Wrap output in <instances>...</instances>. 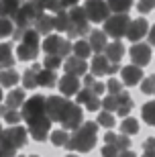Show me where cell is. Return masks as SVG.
I'll use <instances>...</instances> for the list:
<instances>
[{
  "label": "cell",
  "instance_id": "obj_26",
  "mask_svg": "<svg viewBox=\"0 0 155 157\" xmlns=\"http://www.w3.org/2000/svg\"><path fill=\"white\" fill-rule=\"evenodd\" d=\"M104 141L106 143H110V145H114L116 149H129L131 147V141H129V137L126 135H114L112 131H108V133L104 135Z\"/></svg>",
  "mask_w": 155,
  "mask_h": 157
},
{
  "label": "cell",
  "instance_id": "obj_59",
  "mask_svg": "<svg viewBox=\"0 0 155 157\" xmlns=\"http://www.w3.org/2000/svg\"><path fill=\"white\" fill-rule=\"evenodd\" d=\"M153 94H155V88H153Z\"/></svg>",
  "mask_w": 155,
  "mask_h": 157
},
{
  "label": "cell",
  "instance_id": "obj_28",
  "mask_svg": "<svg viewBox=\"0 0 155 157\" xmlns=\"http://www.w3.org/2000/svg\"><path fill=\"white\" fill-rule=\"evenodd\" d=\"M72 51H74V55H76V57L86 59V57H90L92 49H90V43H88V41L78 39V43H74V45H72Z\"/></svg>",
  "mask_w": 155,
  "mask_h": 157
},
{
  "label": "cell",
  "instance_id": "obj_2",
  "mask_svg": "<svg viewBox=\"0 0 155 157\" xmlns=\"http://www.w3.org/2000/svg\"><path fill=\"white\" fill-rule=\"evenodd\" d=\"M41 12H43V6L37 4L35 0L23 2V4L18 6V10L14 12V17H12V23H14V33H12V37H14L17 41H21L23 31L29 29V27H33L35 18L39 17Z\"/></svg>",
  "mask_w": 155,
  "mask_h": 157
},
{
  "label": "cell",
  "instance_id": "obj_41",
  "mask_svg": "<svg viewBox=\"0 0 155 157\" xmlns=\"http://www.w3.org/2000/svg\"><path fill=\"white\" fill-rule=\"evenodd\" d=\"M2 118H4L8 124H18L23 117H21V112H17V108H6L4 114H2Z\"/></svg>",
  "mask_w": 155,
  "mask_h": 157
},
{
  "label": "cell",
  "instance_id": "obj_53",
  "mask_svg": "<svg viewBox=\"0 0 155 157\" xmlns=\"http://www.w3.org/2000/svg\"><path fill=\"white\" fill-rule=\"evenodd\" d=\"M63 2V6L68 8V6H74V4H78V0H61Z\"/></svg>",
  "mask_w": 155,
  "mask_h": 157
},
{
  "label": "cell",
  "instance_id": "obj_11",
  "mask_svg": "<svg viewBox=\"0 0 155 157\" xmlns=\"http://www.w3.org/2000/svg\"><path fill=\"white\" fill-rule=\"evenodd\" d=\"M68 104L69 100L65 96H49V98H45V114L51 118V122H59Z\"/></svg>",
  "mask_w": 155,
  "mask_h": 157
},
{
  "label": "cell",
  "instance_id": "obj_37",
  "mask_svg": "<svg viewBox=\"0 0 155 157\" xmlns=\"http://www.w3.org/2000/svg\"><path fill=\"white\" fill-rule=\"evenodd\" d=\"M14 33V23H12V18L8 17H0V39H4V37H10Z\"/></svg>",
  "mask_w": 155,
  "mask_h": 157
},
{
  "label": "cell",
  "instance_id": "obj_58",
  "mask_svg": "<svg viewBox=\"0 0 155 157\" xmlns=\"http://www.w3.org/2000/svg\"><path fill=\"white\" fill-rule=\"evenodd\" d=\"M31 157H39V155H31Z\"/></svg>",
  "mask_w": 155,
  "mask_h": 157
},
{
  "label": "cell",
  "instance_id": "obj_44",
  "mask_svg": "<svg viewBox=\"0 0 155 157\" xmlns=\"http://www.w3.org/2000/svg\"><path fill=\"white\" fill-rule=\"evenodd\" d=\"M45 67L55 71L57 67H61V57H57V55H45Z\"/></svg>",
  "mask_w": 155,
  "mask_h": 157
},
{
  "label": "cell",
  "instance_id": "obj_16",
  "mask_svg": "<svg viewBox=\"0 0 155 157\" xmlns=\"http://www.w3.org/2000/svg\"><path fill=\"white\" fill-rule=\"evenodd\" d=\"M78 98H76V102L78 104H86V108L88 110H100V102L102 100L98 98V94H94V92H90L88 88H84V90H78Z\"/></svg>",
  "mask_w": 155,
  "mask_h": 157
},
{
  "label": "cell",
  "instance_id": "obj_18",
  "mask_svg": "<svg viewBox=\"0 0 155 157\" xmlns=\"http://www.w3.org/2000/svg\"><path fill=\"white\" fill-rule=\"evenodd\" d=\"M78 90H80L78 76H74V74H65V76H61V80H59V92H61V96L69 98V96H74Z\"/></svg>",
  "mask_w": 155,
  "mask_h": 157
},
{
  "label": "cell",
  "instance_id": "obj_52",
  "mask_svg": "<svg viewBox=\"0 0 155 157\" xmlns=\"http://www.w3.org/2000/svg\"><path fill=\"white\" fill-rule=\"evenodd\" d=\"M143 157H155V149H145Z\"/></svg>",
  "mask_w": 155,
  "mask_h": 157
},
{
  "label": "cell",
  "instance_id": "obj_49",
  "mask_svg": "<svg viewBox=\"0 0 155 157\" xmlns=\"http://www.w3.org/2000/svg\"><path fill=\"white\" fill-rule=\"evenodd\" d=\"M143 149H155V137H149L147 141H143Z\"/></svg>",
  "mask_w": 155,
  "mask_h": 157
},
{
  "label": "cell",
  "instance_id": "obj_45",
  "mask_svg": "<svg viewBox=\"0 0 155 157\" xmlns=\"http://www.w3.org/2000/svg\"><path fill=\"white\" fill-rule=\"evenodd\" d=\"M153 8H155V0H139V4H137V10L141 12V14L151 12Z\"/></svg>",
  "mask_w": 155,
  "mask_h": 157
},
{
  "label": "cell",
  "instance_id": "obj_13",
  "mask_svg": "<svg viewBox=\"0 0 155 157\" xmlns=\"http://www.w3.org/2000/svg\"><path fill=\"white\" fill-rule=\"evenodd\" d=\"M43 112H45V98L37 94V96H31L29 100H25V102H23L21 117H23L25 121H29V118H33V117L43 114Z\"/></svg>",
  "mask_w": 155,
  "mask_h": 157
},
{
  "label": "cell",
  "instance_id": "obj_1",
  "mask_svg": "<svg viewBox=\"0 0 155 157\" xmlns=\"http://www.w3.org/2000/svg\"><path fill=\"white\" fill-rule=\"evenodd\" d=\"M96 131H98V122H82L78 128H74V135L68 139L65 149L78 153L92 151L94 145H96Z\"/></svg>",
  "mask_w": 155,
  "mask_h": 157
},
{
  "label": "cell",
  "instance_id": "obj_33",
  "mask_svg": "<svg viewBox=\"0 0 155 157\" xmlns=\"http://www.w3.org/2000/svg\"><path fill=\"white\" fill-rule=\"evenodd\" d=\"M135 0H106V4L112 12H129Z\"/></svg>",
  "mask_w": 155,
  "mask_h": 157
},
{
  "label": "cell",
  "instance_id": "obj_20",
  "mask_svg": "<svg viewBox=\"0 0 155 157\" xmlns=\"http://www.w3.org/2000/svg\"><path fill=\"white\" fill-rule=\"evenodd\" d=\"M104 55H106V59L108 61H114V63H118L122 59V55H125V45H122L118 39H114L112 43H106V47H104Z\"/></svg>",
  "mask_w": 155,
  "mask_h": 157
},
{
  "label": "cell",
  "instance_id": "obj_6",
  "mask_svg": "<svg viewBox=\"0 0 155 157\" xmlns=\"http://www.w3.org/2000/svg\"><path fill=\"white\" fill-rule=\"evenodd\" d=\"M27 137H29L27 131L23 127H18V124H14L10 128H2V133H0V145L6 147V149L17 151V149L27 145Z\"/></svg>",
  "mask_w": 155,
  "mask_h": 157
},
{
  "label": "cell",
  "instance_id": "obj_38",
  "mask_svg": "<svg viewBox=\"0 0 155 157\" xmlns=\"http://www.w3.org/2000/svg\"><path fill=\"white\" fill-rule=\"evenodd\" d=\"M68 139H69V135L65 133V128H59V131H53L51 133V143L55 147H65Z\"/></svg>",
  "mask_w": 155,
  "mask_h": 157
},
{
  "label": "cell",
  "instance_id": "obj_35",
  "mask_svg": "<svg viewBox=\"0 0 155 157\" xmlns=\"http://www.w3.org/2000/svg\"><path fill=\"white\" fill-rule=\"evenodd\" d=\"M84 86L90 90V92H94V94H100L106 90V86H104L102 82H98V80H94V76H84Z\"/></svg>",
  "mask_w": 155,
  "mask_h": 157
},
{
  "label": "cell",
  "instance_id": "obj_27",
  "mask_svg": "<svg viewBox=\"0 0 155 157\" xmlns=\"http://www.w3.org/2000/svg\"><path fill=\"white\" fill-rule=\"evenodd\" d=\"M23 102H25V90H21V88L8 92V96H6V106L8 108H18V106H23Z\"/></svg>",
  "mask_w": 155,
  "mask_h": 157
},
{
  "label": "cell",
  "instance_id": "obj_15",
  "mask_svg": "<svg viewBox=\"0 0 155 157\" xmlns=\"http://www.w3.org/2000/svg\"><path fill=\"white\" fill-rule=\"evenodd\" d=\"M147 31H149V23L141 17V18H135V21H131V23H129L126 37H129L131 41H141L145 35H147Z\"/></svg>",
  "mask_w": 155,
  "mask_h": 157
},
{
  "label": "cell",
  "instance_id": "obj_3",
  "mask_svg": "<svg viewBox=\"0 0 155 157\" xmlns=\"http://www.w3.org/2000/svg\"><path fill=\"white\" fill-rule=\"evenodd\" d=\"M65 33H68V37H84L90 33V21H88L86 12H84V8L82 6H72L68 10V29H65Z\"/></svg>",
  "mask_w": 155,
  "mask_h": 157
},
{
  "label": "cell",
  "instance_id": "obj_36",
  "mask_svg": "<svg viewBox=\"0 0 155 157\" xmlns=\"http://www.w3.org/2000/svg\"><path fill=\"white\" fill-rule=\"evenodd\" d=\"M121 131L122 135H126V137H131V135H137L139 133V122L135 121V118H126L121 122Z\"/></svg>",
  "mask_w": 155,
  "mask_h": 157
},
{
  "label": "cell",
  "instance_id": "obj_19",
  "mask_svg": "<svg viewBox=\"0 0 155 157\" xmlns=\"http://www.w3.org/2000/svg\"><path fill=\"white\" fill-rule=\"evenodd\" d=\"M63 70H65V74H74V76H84L88 70V63L86 59H80V57H65V61H63Z\"/></svg>",
  "mask_w": 155,
  "mask_h": 157
},
{
  "label": "cell",
  "instance_id": "obj_48",
  "mask_svg": "<svg viewBox=\"0 0 155 157\" xmlns=\"http://www.w3.org/2000/svg\"><path fill=\"white\" fill-rule=\"evenodd\" d=\"M14 153H17V151H12V149H6V147L0 145V157H14Z\"/></svg>",
  "mask_w": 155,
  "mask_h": 157
},
{
  "label": "cell",
  "instance_id": "obj_60",
  "mask_svg": "<svg viewBox=\"0 0 155 157\" xmlns=\"http://www.w3.org/2000/svg\"><path fill=\"white\" fill-rule=\"evenodd\" d=\"M0 70H2V67H0Z\"/></svg>",
  "mask_w": 155,
  "mask_h": 157
},
{
  "label": "cell",
  "instance_id": "obj_56",
  "mask_svg": "<svg viewBox=\"0 0 155 157\" xmlns=\"http://www.w3.org/2000/svg\"><path fill=\"white\" fill-rule=\"evenodd\" d=\"M14 157H25V155H14Z\"/></svg>",
  "mask_w": 155,
  "mask_h": 157
},
{
  "label": "cell",
  "instance_id": "obj_32",
  "mask_svg": "<svg viewBox=\"0 0 155 157\" xmlns=\"http://www.w3.org/2000/svg\"><path fill=\"white\" fill-rule=\"evenodd\" d=\"M53 29L65 33V29H68V8H61V10L55 12V17H53Z\"/></svg>",
  "mask_w": 155,
  "mask_h": 157
},
{
  "label": "cell",
  "instance_id": "obj_23",
  "mask_svg": "<svg viewBox=\"0 0 155 157\" xmlns=\"http://www.w3.org/2000/svg\"><path fill=\"white\" fill-rule=\"evenodd\" d=\"M18 80H21V76L17 74L14 67H2V70H0V86L12 88V86L18 84Z\"/></svg>",
  "mask_w": 155,
  "mask_h": 157
},
{
  "label": "cell",
  "instance_id": "obj_29",
  "mask_svg": "<svg viewBox=\"0 0 155 157\" xmlns=\"http://www.w3.org/2000/svg\"><path fill=\"white\" fill-rule=\"evenodd\" d=\"M12 47L8 43H0V67H12Z\"/></svg>",
  "mask_w": 155,
  "mask_h": 157
},
{
  "label": "cell",
  "instance_id": "obj_42",
  "mask_svg": "<svg viewBox=\"0 0 155 157\" xmlns=\"http://www.w3.org/2000/svg\"><path fill=\"white\" fill-rule=\"evenodd\" d=\"M100 108H104V110H116V94H108L106 98H102V102H100Z\"/></svg>",
  "mask_w": 155,
  "mask_h": 157
},
{
  "label": "cell",
  "instance_id": "obj_55",
  "mask_svg": "<svg viewBox=\"0 0 155 157\" xmlns=\"http://www.w3.org/2000/svg\"><path fill=\"white\" fill-rule=\"evenodd\" d=\"M65 157H78V155H65Z\"/></svg>",
  "mask_w": 155,
  "mask_h": 157
},
{
  "label": "cell",
  "instance_id": "obj_31",
  "mask_svg": "<svg viewBox=\"0 0 155 157\" xmlns=\"http://www.w3.org/2000/svg\"><path fill=\"white\" fill-rule=\"evenodd\" d=\"M141 117H143V121L147 122V124L155 127V100L143 104V108H141Z\"/></svg>",
  "mask_w": 155,
  "mask_h": 157
},
{
  "label": "cell",
  "instance_id": "obj_17",
  "mask_svg": "<svg viewBox=\"0 0 155 157\" xmlns=\"http://www.w3.org/2000/svg\"><path fill=\"white\" fill-rule=\"evenodd\" d=\"M121 76H122V84L125 86H137L139 82L143 80V67L139 65H126L121 70Z\"/></svg>",
  "mask_w": 155,
  "mask_h": 157
},
{
  "label": "cell",
  "instance_id": "obj_7",
  "mask_svg": "<svg viewBox=\"0 0 155 157\" xmlns=\"http://www.w3.org/2000/svg\"><path fill=\"white\" fill-rule=\"evenodd\" d=\"M43 51H45V55H57V57L65 59L72 53V43L63 39L61 35H45Z\"/></svg>",
  "mask_w": 155,
  "mask_h": 157
},
{
  "label": "cell",
  "instance_id": "obj_12",
  "mask_svg": "<svg viewBox=\"0 0 155 157\" xmlns=\"http://www.w3.org/2000/svg\"><path fill=\"white\" fill-rule=\"evenodd\" d=\"M116 71H121V65L114 63V61H108L106 55L102 53H96L92 61V76H112Z\"/></svg>",
  "mask_w": 155,
  "mask_h": 157
},
{
  "label": "cell",
  "instance_id": "obj_57",
  "mask_svg": "<svg viewBox=\"0 0 155 157\" xmlns=\"http://www.w3.org/2000/svg\"><path fill=\"white\" fill-rule=\"evenodd\" d=\"M0 133H2V124H0Z\"/></svg>",
  "mask_w": 155,
  "mask_h": 157
},
{
  "label": "cell",
  "instance_id": "obj_50",
  "mask_svg": "<svg viewBox=\"0 0 155 157\" xmlns=\"http://www.w3.org/2000/svg\"><path fill=\"white\" fill-rule=\"evenodd\" d=\"M147 33H149V43H153V47H155V25L147 31Z\"/></svg>",
  "mask_w": 155,
  "mask_h": 157
},
{
  "label": "cell",
  "instance_id": "obj_43",
  "mask_svg": "<svg viewBox=\"0 0 155 157\" xmlns=\"http://www.w3.org/2000/svg\"><path fill=\"white\" fill-rule=\"evenodd\" d=\"M153 88H155V74H151V76H147L143 80V84H141V92L143 94H153Z\"/></svg>",
  "mask_w": 155,
  "mask_h": 157
},
{
  "label": "cell",
  "instance_id": "obj_21",
  "mask_svg": "<svg viewBox=\"0 0 155 157\" xmlns=\"http://www.w3.org/2000/svg\"><path fill=\"white\" fill-rule=\"evenodd\" d=\"M33 29L37 31L39 35H49V33L53 31V17H51V14H45V12H41L39 17L35 18Z\"/></svg>",
  "mask_w": 155,
  "mask_h": 157
},
{
  "label": "cell",
  "instance_id": "obj_54",
  "mask_svg": "<svg viewBox=\"0 0 155 157\" xmlns=\"http://www.w3.org/2000/svg\"><path fill=\"white\" fill-rule=\"evenodd\" d=\"M0 102H2V90H0Z\"/></svg>",
  "mask_w": 155,
  "mask_h": 157
},
{
  "label": "cell",
  "instance_id": "obj_39",
  "mask_svg": "<svg viewBox=\"0 0 155 157\" xmlns=\"http://www.w3.org/2000/svg\"><path fill=\"white\" fill-rule=\"evenodd\" d=\"M96 122H98V127L112 128V127H114V117H112V112H108V110H102L100 114H98Z\"/></svg>",
  "mask_w": 155,
  "mask_h": 157
},
{
  "label": "cell",
  "instance_id": "obj_22",
  "mask_svg": "<svg viewBox=\"0 0 155 157\" xmlns=\"http://www.w3.org/2000/svg\"><path fill=\"white\" fill-rule=\"evenodd\" d=\"M88 35H90V39H88L90 49H92L94 53H102L104 47H106V43H108V41H106V33H104V31H96V29H94V31H90Z\"/></svg>",
  "mask_w": 155,
  "mask_h": 157
},
{
  "label": "cell",
  "instance_id": "obj_40",
  "mask_svg": "<svg viewBox=\"0 0 155 157\" xmlns=\"http://www.w3.org/2000/svg\"><path fill=\"white\" fill-rule=\"evenodd\" d=\"M35 2L43 6V10H53V12H57V10H61V8H65L61 0H35Z\"/></svg>",
  "mask_w": 155,
  "mask_h": 157
},
{
  "label": "cell",
  "instance_id": "obj_34",
  "mask_svg": "<svg viewBox=\"0 0 155 157\" xmlns=\"http://www.w3.org/2000/svg\"><path fill=\"white\" fill-rule=\"evenodd\" d=\"M25 0H0V6H2V10H4V14L8 18L14 17V12L18 10V6L23 4Z\"/></svg>",
  "mask_w": 155,
  "mask_h": 157
},
{
  "label": "cell",
  "instance_id": "obj_10",
  "mask_svg": "<svg viewBox=\"0 0 155 157\" xmlns=\"http://www.w3.org/2000/svg\"><path fill=\"white\" fill-rule=\"evenodd\" d=\"M59 122H61V127L65 131H74V128L80 127L82 122H84V112H82L80 104L78 102H69L65 112H63V117L59 118Z\"/></svg>",
  "mask_w": 155,
  "mask_h": 157
},
{
  "label": "cell",
  "instance_id": "obj_14",
  "mask_svg": "<svg viewBox=\"0 0 155 157\" xmlns=\"http://www.w3.org/2000/svg\"><path fill=\"white\" fill-rule=\"evenodd\" d=\"M129 57L135 65L139 67H145V65L151 61V47L147 43H135V45L129 49Z\"/></svg>",
  "mask_w": 155,
  "mask_h": 157
},
{
  "label": "cell",
  "instance_id": "obj_47",
  "mask_svg": "<svg viewBox=\"0 0 155 157\" xmlns=\"http://www.w3.org/2000/svg\"><path fill=\"white\" fill-rule=\"evenodd\" d=\"M118 153H121V149H116V147L110 145V143H106V145L102 147V157H118Z\"/></svg>",
  "mask_w": 155,
  "mask_h": 157
},
{
  "label": "cell",
  "instance_id": "obj_4",
  "mask_svg": "<svg viewBox=\"0 0 155 157\" xmlns=\"http://www.w3.org/2000/svg\"><path fill=\"white\" fill-rule=\"evenodd\" d=\"M39 55V33L35 29H25L21 35V43L17 47V57L21 61H31Z\"/></svg>",
  "mask_w": 155,
  "mask_h": 157
},
{
  "label": "cell",
  "instance_id": "obj_9",
  "mask_svg": "<svg viewBox=\"0 0 155 157\" xmlns=\"http://www.w3.org/2000/svg\"><path fill=\"white\" fill-rule=\"evenodd\" d=\"M29 135L33 137L35 141H45L49 131H51V118L47 117L45 112L39 114V117H33L29 118Z\"/></svg>",
  "mask_w": 155,
  "mask_h": 157
},
{
  "label": "cell",
  "instance_id": "obj_8",
  "mask_svg": "<svg viewBox=\"0 0 155 157\" xmlns=\"http://www.w3.org/2000/svg\"><path fill=\"white\" fill-rule=\"evenodd\" d=\"M90 23H104L110 14V8L106 0H86V4L82 6Z\"/></svg>",
  "mask_w": 155,
  "mask_h": 157
},
{
  "label": "cell",
  "instance_id": "obj_30",
  "mask_svg": "<svg viewBox=\"0 0 155 157\" xmlns=\"http://www.w3.org/2000/svg\"><path fill=\"white\" fill-rule=\"evenodd\" d=\"M41 65H33V67H29V70L23 74V84L25 88H29V90H35L37 88V71H39Z\"/></svg>",
  "mask_w": 155,
  "mask_h": 157
},
{
  "label": "cell",
  "instance_id": "obj_5",
  "mask_svg": "<svg viewBox=\"0 0 155 157\" xmlns=\"http://www.w3.org/2000/svg\"><path fill=\"white\" fill-rule=\"evenodd\" d=\"M129 12H114V14H108V18L104 21V33L106 37H112V39H122L126 35V29H129Z\"/></svg>",
  "mask_w": 155,
  "mask_h": 157
},
{
  "label": "cell",
  "instance_id": "obj_51",
  "mask_svg": "<svg viewBox=\"0 0 155 157\" xmlns=\"http://www.w3.org/2000/svg\"><path fill=\"white\" fill-rule=\"evenodd\" d=\"M118 157H137L133 151H129V149H122L121 153H118Z\"/></svg>",
  "mask_w": 155,
  "mask_h": 157
},
{
  "label": "cell",
  "instance_id": "obj_25",
  "mask_svg": "<svg viewBox=\"0 0 155 157\" xmlns=\"http://www.w3.org/2000/svg\"><path fill=\"white\" fill-rule=\"evenodd\" d=\"M131 108H133V98L131 96H129L126 92L116 94V110L114 112H118L121 117H126V114L131 112Z\"/></svg>",
  "mask_w": 155,
  "mask_h": 157
},
{
  "label": "cell",
  "instance_id": "obj_46",
  "mask_svg": "<svg viewBox=\"0 0 155 157\" xmlns=\"http://www.w3.org/2000/svg\"><path fill=\"white\" fill-rule=\"evenodd\" d=\"M106 88H108L110 94H118V92H122V82L114 80V78H110L108 84H106Z\"/></svg>",
  "mask_w": 155,
  "mask_h": 157
},
{
  "label": "cell",
  "instance_id": "obj_24",
  "mask_svg": "<svg viewBox=\"0 0 155 157\" xmlns=\"http://www.w3.org/2000/svg\"><path fill=\"white\" fill-rule=\"evenodd\" d=\"M55 82H57V78H55V71L53 70H43V67H39V71H37V86L41 88H53L55 86Z\"/></svg>",
  "mask_w": 155,
  "mask_h": 157
}]
</instances>
